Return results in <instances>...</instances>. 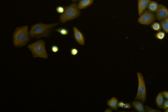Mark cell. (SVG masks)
<instances>
[{"label": "cell", "mask_w": 168, "mask_h": 112, "mask_svg": "<svg viewBox=\"0 0 168 112\" xmlns=\"http://www.w3.org/2000/svg\"><path fill=\"white\" fill-rule=\"evenodd\" d=\"M164 97H163L162 93L160 92L157 95L155 98V103L158 107L160 109H162L164 101Z\"/></svg>", "instance_id": "cell-14"}, {"label": "cell", "mask_w": 168, "mask_h": 112, "mask_svg": "<svg viewBox=\"0 0 168 112\" xmlns=\"http://www.w3.org/2000/svg\"><path fill=\"white\" fill-rule=\"evenodd\" d=\"M94 0H80L77 4L78 9L80 10L86 9L93 3Z\"/></svg>", "instance_id": "cell-10"}, {"label": "cell", "mask_w": 168, "mask_h": 112, "mask_svg": "<svg viewBox=\"0 0 168 112\" xmlns=\"http://www.w3.org/2000/svg\"><path fill=\"white\" fill-rule=\"evenodd\" d=\"M151 1V0H138V12L139 16H140L146 10Z\"/></svg>", "instance_id": "cell-9"}, {"label": "cell", "mask_w": 168, "mask_h": 112, "mask_svg": "<svg viewBox=\"0 0 168 112\" xmlns=\"http://www.w3.org/2000/svg\"><path fill=\"white\" fill-rule=\"evenodd\" d=\"M30 40L28 26L18 27L15 29L13 39V43L14 47H22L25 46Z\"/></svg>", "instance_id": "cell-2"}, {"label": "cell", "mask_w": 168, "mask_h": 112, "mask_svg": "<svg viewBox=\"0 0 168 112\" xmlns=\"http://www.w3.org/2000/svg\"><path fill=\"white\" fill-rule=\"evenodd\" d=\"M55 31L59 33L60 34L64 36H67L69 33V31H68L67 29L65 28H58L56 29Z\"/></svg>", "instance_id": "cell-16"}, {"label": "cell", "mask_w": 168, "mask_h": 112, "mask_svg": "<svg viewBox=\"0 0 168 112\" xmlns=\"http://www.w3.org/2000/svg\"><path fill=\"white\" fill-rule=\"evenodd\" d=\"M46 43L44 40L40 39L28 46L34 58H36L47 59L48 56L46 49Z\"/></svg>", "instance_id": "cell-4"}, {"label": "cell", "mask_w": 168, "mask_h": 112, "mask_svg": "<svg viewBox=\"0 0 168 112\" xmlns=\"http://www.w3.org/2000/svg\"><path fill=\"white\" fill-rule=\"evenodd\" d=\"M155 14L156 20L160 21L168 18V9L165 6L159 4L158 9Z\"/></svg>", "instance_id": "cell-7"}, {"label": "cell", "mask_w": 168, "mask_h": 112, "mask_svg": "<svg viewBox=\"0 0 168 112\" xmlns=\"http://www.w3.org/2000/svg\"><path fill=\"white\" fill-rule=\"evenodd\" d=\"M151 28L153 30L156 32H159L162 30L160 23L157 22H154L151 25Z\"/></svg>", "instance_id": "cell-15"}, {"label": "cell", "mask_w": 168, "mask_h": 112, "mask_svg": "<svg viewBox=\"0 0 168 112\" xmlns=\"http://www.w3.org/2000/svg\"><path fill=\"white\" fill-rule=\"evenodd\" d=\"M125 103L123 101H120L118 103V106L119 107L123 108Z\"/></svg>", "instance_id": "cell-26"}, {"label": "cell", "mask_w": 168, "mask_h": 112, "mask_svg": "<svg viewBox=\"0 0 168 112\" xmlns=\"http://www.w3.org/2000/svg\"><path fill=\"white\" fill-rule=\"evenodd\" d=\"M78 52V49L75 48H72L70 50V53H71L72 55L73 56L77 55Z\"/></svg>", "instance_id": "cell-22"}, {"label": "cell", "mask_w": 168, "mask_h": 112, "mask_svg": "<svg viewBox=\"0 0 168 112\" xmlns=\"http://www.w3.org/2000/svg\"><path fill=\"white\" fill-rule=\"evenodd\" d=\"M132 108L131 104L129 103H125L123 108L125 109H130Z\"/></svg>", "instance_id": "cell-24"}, {"label": "cell", "mask_w": 168, "mask_h": 112, "mask_svg": "<svg viewBox=\"0 0 168 112\" xmlns=\"http://www.w3.org/2000/svg\"><path fill=\"white\" fill-rule=\"evenodd\" d=\"M159 5L157 2L151 1L149 4L147 10L149 12L155 14L158 9Z\"/></svg>", "instance_id": "cell-13"}, {"label": "cell", "mask_w": 168, "mask_h": 112, "mask_svg": "<svg viewBox=\"0 0 168 112\" xmlns=\"http://www.w3.org/2000/svg\"><path fill=\"white\" fill-rule=\"evenodd\" d=\"M71 1L74 3H76L77 2L79 1L80 0H71Z\"/></svg>", "instance_id": "cell-29"}, {"label": "cell", "mask_w": 168, "mask_h": 112, "mask_svg": "<svg viewBox=\"0 0 168 112\" xmlns=\"http://www.w3.org/2000/svg\"><path fill=\"white\" fill-rule=\"evenodd\" d=\"M155 20V14L147 10L140 16L138 22V23L144 25L149 26L154 22Z\"/></svg>", "instance_id": "cell-6"}, {"label": "cell", "mask_w": 168, "mask_h": 112, "mask_svg": "<svg viewBox=\"0 0 168 112\" xmlns=\"http://www.w3.org/2000/svg\"><path fill=\"white\" fill-rule=\"evenodd\" d=\"M118 103L119 101L117 98L115 97H113L107 101V105L112 109L117 111L119 107Z\"/></svg>", "instance_id": "cell-12"}, {"label": "cell", "mask_w": 168, "mask_h": 112, "mask_svg": "<svg viewBox=\"0 0 168 112\" xmlns=\"http://www.w3.org/2000/svg\"><path fill=\"white\" fill-rule=\"evenodd\" d=\"M165 112H168V108L165 110Z\"/></svg>", "instance_id": "cell-30"}, {"label": "cell", "mask_w": 168, "mask_h": 112, "mask_svg": "<svg viewBox=\"0 0 168 112\" xmlns=\"http://www.w3.org/2000/svg\"><path fill=\"white\" fill-rule=\"evenodd\" d=\"M162 93V94L164 98L168 100V91H163Z\"/></svg>", "instance_id": "cell-25"}, {"label": "cell", "mask_w": 168, "mask_h": 112, "mask_svg": "<svg viewBox=\"0 0 168 112\" xmlns=\"http://www.w3.org/2000/svg\"><path fill=\"white\" fill-rule=\"evenodd\" d=\"M80 14V10L78 9L77 4L72 3L69 6H65V11L60 16V22L62 24L65 23L78 18Z\"/></svg>", "instance_id": "cell-3"}, {"label": "cell", "mask_w": 168, "mask_h": 112, "mask_svg": "<svg viewBox=\"0 0 168 112\" xmlns=\"http://www.w3.org/2000/svg\"><path fill=\"white\" fill-rule=\"evenodd\" d=\"M56 11L57 13L62 14H63L65 11V7H63L62 6H58L56 8Z\"/></svg>", "instance_id": "cell-20"}, {"label": "cell", "mask_w": 168, "mask_h": 112, "mask_svg": "<svg viewBox=\"0 0 168 112\" xmlns=\"http://www.w3.org/2000/svg\"><path fill=\"white\" fill-rule=\"evenodd\" d=\"M59 24V23L46 24L38 23L33 25L29 30V34L31 38L39 39L41 37L48 38L53 32V29Z\"/></svg>", "instance_id": "cell-1"}, {"label": "cell", "mask_w": 168, "mask_h": 112, "mask_svg": "<svg viewBox=\"0 0 168 112\" xmlns=\"http://www.w3.org/2000/svg\"><path fill=\"white\" fill-rule=\"evenodd\" d=\"M74 39L76 42L81 45H85V37L82 33L78 28L74 26L73 28Z\"/></svg>", "instance_id": "cell-8"}, {"label": "cell", "mask_w": 168, "mask_h": 112, "mask_svg": "<svg viewBox=\"0 0 168 112\" xmlns=\"http://www.w3.org/2000/svg\"><path fill=\"white\" fill-rule=\"evenodd\" d=\"M51 51L54 53H57L59 50V47L57 46L53 45L51 47Z\"/></svg>", "instance_id": "cell-21"}, {"label": "cell", "mask_w": 168, "mask_h": 112, "mask_svg": "<svg viewBox=\"0 0 168 112\" xmlns=\"http://www.w3.org/2000/svg\"><path fill=\"white\" fill-rule=\"evenodd\" d=\"M132 104L134 110L138 112H145L144 103L141 101H134L132 102Z\"/></svg>", "instance_id": "cell-11"}, {"label": "cell", "mask_w": 168, "mask_h": 112, "mask_svg": "<svg viewBox=\"0 0 168 112\" xmlns=\"http://www.w3.org/2000/svg\"><path fill=\"white\" fill-rule=\"evenodd\" d=\"M137 74L138 79V87L137 94L135 100L140 101L144 103L146 102V82L142 74L138 72Z\"/></svg>", "instance_id": "cell-5"}, {"label": "cell", "mask_w": 168, "mask_h": 112, "mask_svg": "<svg viewBox=\"0 0 168 112\" xmlns=\"http://www.w3.org/2000/svg\"><path fill=\"white\" fill-rule=\"evenodd\" d=\"M168 108V100L166 99L164 101L162 109L163 110H165Z\"/></svg>", "instance_id": "cell-23"}, {"label": "cell", "mask_w": 168, "mask_h": 112, "mask_svg": "<svg viewBox=\"0 0 168 112\" xmlns=\"http://www.w3.org/2000/svg\"><path fill=\"white\" fill-rule=\"evenodd\" d=\"M155 37L156 38L160 40H162L166 36V33L163 31H159L157 32L155 34Z\"/></svg>", "instance_id": "cell-17"}, {"label": "cell", "mask_w": 168, "mask_h": 112, "mask_svg": "<svg viewBox=\"0 0 168 112\" xmlns=\"http://www.w3.org/2000/svg\"><path fill=\"white\" fill-rule=\"evenodd\" d=\"M160 23L161 24L162 28L163 31V32L168 34V25L163 20L160 21Z\"/></svg>", "instance_id": "cell-18"}, {"label": "cell", "mask_w": 168, "mask_h": 112, "mask_svg": "<svg viewBox=\"0 0 168 112\" xmlns=\"http://www.w3.org/2000/svg\"><path fill=\"white\" fill-rule=\"evenodd\" d=\"M168 25V18H166V19L163 20Z\"/></svg>", "instance_id": "cell-28"}, {"label": "cell", "mask_w": 168, "mask_h": 112, "mask_svg": "<svg viewBox=\"0 0 168 112\" xmlns=\"http://www.w3.org/2000/svg\"><path fill=\"white\" fill-rule=\"evenodd\" d=\"M145 108L146 112H161V111L159 110L152 108L146 105L145 106Z\"/></svg>", "instance_id": "cell-19"}, {"label": "cell", "mask_w": 168, "mask_h": 112, "mask_svg": "<svg viewBox=\"0 0 168 112\" xmlns=\"http://www.w3.org/2000/svg\"><path fill=\"white\" fill-rule=\"evenodd\" d=\"M113 111V110H112L111 108L107 109L105 111V112H112Z\"/></svg>", "instance_id": "cell-27"}]
</instances>
